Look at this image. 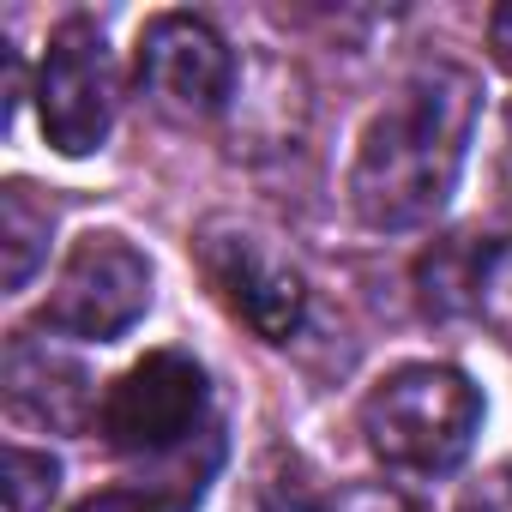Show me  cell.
I'll return each mask as SVG.
<instances>
[{
    "mask_svg": "<svg viewBox=\"0 0 512 512\" xmlns=\"http://www.w3.org/2000/svg\"><path fill=\"white\" fill-rule=\"evenodd\" d=\"M482 91L464 67H422L362 127L350 163V205L368 229H422L452 199L476 133Z\"/></svg>",
    "mask_w": 512,
    "mask_h": 512,
    "instance_id": "obj_1",
    "label": "cell"
},
{
    "mask_svg": "<svg viewBox=\"0 0 512 512\" xmlns=\"http://www.w3.org/2000/svg\"><path fill=\"white\" fill-rule=\"evenodd\" d=\"M476 428H482V392L440 362L392 368L362 398L368 452L404 476H440L464 464V452L476 446Z\"/></svg>",
    "mask_w": 512,
    "mask_h": 512,
    "instance_id": "obj_2",
    "label": "cell"
},
{
    "mask_svg": "<svg viewBox=\"0 0 512 512\" xmlns=\"http://www.w3.org/2000/svg\"><path fill=\"white\" fill-rule=\"evenodd\" d=\"M205 422V368L187 350H151L97 404V434L121 458H169Z\"/></svg>",
    "mask_w": 512,
    "mask_h": 512,
    "instance_id": "obj_3",
    "label": "cell"
},
{
    "mask_svg": "<svg viewBox=\"0 0 512 512\" xmlns=\"http://www.w3.org/2000/svg\"><path fill=\"white\" fill-rule=\"evenodd\" d=\"M151 308V260L127 241V235H85L73 241L67 266L43 302V326L61 338H85V344H109L121 338L139 314Z\"/></svg>",
    "mask_w": 512,
    "mask_h": 512,
    "instance_id": "obj_4",
    "label": "cell"
},
{
    "mask_svg": "<svg viewBox=\"0 0 512 512\" xmlns=\"http://www.w3.org/2000/svg\"><path fill=\"white\" fill-rule=\"evenodd\" d=\"M37 109L43 139L61 157H91L115 127V67L97 19H67L49 37L43 73H37Z\"/></svg>",
    "mask_w": 512,
    "mask_h": 512,
    "instance_id": "obj_5",
    "label": "cell"
},
{
    "mask_svg": "<svg viewBox=\"0 0 512 512\" xmlns=\"http://www.w3.org/2000/svg\"><path fill=\"white\" fill-rule=\"evenodd\" d=\"M139 91L175 121H205L235 91V55L205 19L157 13L139 37Z\"/></svg>",
    "mask_w": 512,
    "mask_h": 512,
    "instance_id": "obj_6",
    "label": "cell"
},
{
    "mask_svg": "<svg viewBox=\"0 0 512 512\" xmlns=\"http://www.w3.org/2000/svg\"><path fill=\"white\" fill-rule=\"evenodd\" d=\"M199 266H205L211 290H217L253 332H260L266 344H284V338L302 326V314H308L302 278H296L290 266H278L253 235H241V229H229V223H211L205 241H199Z\"/></svg>",
    "mask_w": 512,
    "mask_h": 512,
    "instance_id": "obj_7",
    "label": "cell"
},
{
    "mask_svg": "<svg viewBox=\"0 0 512 512\" xmlns=\"http://www.w3.org/2000/svg\"><path fill=\"white\" fill-rule=\"evenodd\" d=\"M7 398L19 416L31 422H49V428H73L91 404V380L85 368H73L67 356H55L49 344H31V338H13L7 350Z\"/></svg>",
    "mask_w": 512,
    "mask_h": 512,
    "instance_id": "obj_8",
    "label": "cell"
},
{
    "mask_svg": "<svg viewBox=\"0 0 512 512\" xmlns=\"http://www.w3.org/2000/svg\"><path fill=\"white\" fill-rule=\"evenodd\" d=\"M49 229H55V205L37 199V187L13 181L0 193V247H7V290H25L31 272L49 260Z\"/></svg>",
    "mask_w": 512,
    "mask_h": 512,
    "instance_id": "obj_9",
    "label": "cell"
},
{
    "mask_svg": "<svg viewBox=\"0 0 512 512\" xmlns=\"http://www.w3.org/2000/svg\"><path fill=\"white\" fill-rule=\"evenodd\" d=\"M235 512H326V488L296 452L278 446V452H266L260 464H253Z\"/></svg>",
    "mask_w": 512,
    "mask_h": 512,
    "instance_id": "obj_10",
    "label": "cell"
},
{
    "mask_svg": "<svg viewBox=\"0 0 512 512\" xmlns=\"http://www.w3.org/2000/svg\"><path fill=\"white\" fill-rule=\"evenodd\" d=\"M470 302L482 308L488 326H500L512 338V217L506 229L476 253V266H470Z\"/></svg>",
    "mask_w": 512,
    "mask_h": 512,
    "instance_id": "obj_11",
    "label": "cell"
},
{
    "mask_svg": "<svg viewBox=\"0 0 512 512\" xmlns=\"http://www.w3.org/2000/svg\"><path fill=\"white\" fill-rule=\"evenodd\" d=\"M55 488H61V464L49 452H25V446L7 452V512H43Z\"/></svg>",
    "mask_w": 512,
    "mask_h": 512,
    "instance_id": "obj_12",
    "label": "cell"
},
{
    "mask_svg": "<svg viewBox=\"0 0 512 512\" xmlns=\"http://www.w3.org/2000/svg\"><path fill=\"white\" fill-rule=\"evenodd\" d=\"M73 512H193L181 494H163V488H103L91 500H79Z\"/></svg>",
    "mask_w": 512,
    "mask_h": 512,
    "instance_id": "obj_13",
    "label": "cell"
},
{
    "mask_svg": "<svg viewBox=\"0 0 512 512\" xmlns=\"http://www.w3.org/2000/svg\"><path fill=\"white\" fill-rule=\"evenodd\" d=\"M458 512H512V464H494L482 482H470Z\"/></svg>",
    "mask_w": 512,
    "mask_h": 512,
    "instance_id": "obj_14",
    "label": "cell"
},
{
    "mask_svg": "<svg viewBox=\"0 0 512 512\" xmlns=\"http://www.w3.org/2000/svg\"><path fill=\"white\" fill-rule=\"evenodd\" d=\"M488 55L512 73V0H500V7L488 13Z\"/></svg>",
    "mask_w": 512,
    "mask_h": 512,
    "instance_id": "obj_15",
    "label": "cell"
}]
</instances>
